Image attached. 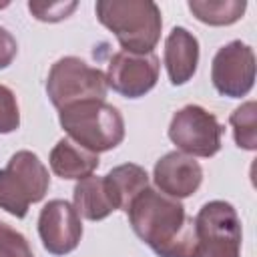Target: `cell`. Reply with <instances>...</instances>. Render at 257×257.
Masks as SVG:
<instances>
[{"instance_id":"21","label":"cell","mask_w":257,"mask_h":257,"mask_svg":"<svg viewBox=\"0 0 257 257\" xmlns=\"http://www.w3.org/2000/svg\"><path fill=\"white\" fill-rule=\"evenodd\" d=\"M16 52H18V42L16 38L0 26V68H6L12 64V60L16 58Z\"/></svg>"},{"instance_id":"16","label":"cell","mask_w":257,"mask_h":257,"mask_svg":"<svg viewBox=\"0 0 257 257\" xmlns=\"http://www.w3.org/2000/svg\"><path fill=\"white\" fill-rule=\"evenodd\" d=\"M191 14L209 26H229L243 18L245 0H189Z\"/></svg>"},{"instance_id":"8","label":"cell","mask_w":257,"mask_h":257,"mask_svg":"<svg viewBox=\"0 0 257 257\" xmlns=\"http://www.w3.org/2000/svg\"><path fill=\"white\" fill-rule=\"evenodd\" d=\"M211 80L219 94L229 98L247 96L255 84V52L241 40H231L213 56Z\"/></svg>"},{"instance_id":"5","label":"cell","mask_w":257,"mask_h":257,"mask_svg":"<svg viewBox=\"0 0 257 257\" xmlns=\"http://www.w3.org/2000/svg\"><path fill=\"white\" fill-rule=\"evenodd\" d=\"M106 90V74L78 56L58 58L46 78V94L58 110L84 100H104Z\"/></svg>"},{"instance_id":"10","label":"cell","mask_w":257,"mask_h":257,"mask_svg":"<svg viewBox=\"0 0 257 257\" xmlns=\"http://www.w3.org/2000/svg\"><path fill=\"white\" fill-rule=\"evenodd\" d=\"M38 235L50 255H66L74 251L82 239L80 215L68 201L52 199L40 211Z\"/></svg>"},{"instance_id":"17","label":"cell","mask_w":257,"mask_h":257,"mask_svg":"<svg viewBox=\"0 0 257 257\" xmlns=\"http://www.w3.org/2000/svg\"><path fill=\"white\" fill-rule=\"evenodd\" d=\"M229 122L233 126V137L239 149L255 151L257 149V104L255 100H247L241 106H237Z\"/></svg>"},{"instance_id":"19","label":"cell","mask_w":257,"mask_h":257,"mask_svg":"<svg viewBox=\"0 0 257 257\" xmlns=\"http://www.w3.org/2000/svg\"><path fill=\"white\" fill-rule=\"evenodd\" d=\"M20 126V110L14 92L0 84V135L14 133Z\"/></svg>"},{"instance_id":"12","label":"cell","mask_w":257,"mask_h":257,"mask_svg":"<svg viewBox=\"0 0 257 257\" xmlns=\"http://www.w3.org/2000/svg\"><path fill=\"white\" fill-rule=\"evenodd\" d=\"M199 40L183 26H175L165 40V68L173 86L187 84L197 72Z\"/></svg>"},{"instance_id":"20","label":"cell","mask_w":257,"mask_h":257,"mask_svg":"<svg viewBox=\"0 0 257 257\" xmlns=\"http://www.w3.org/2000/svg\"><path fill=\"white\" fill-rule=\"evenodd\" d=\"M76 2H28V10L36 20L60 22L72 14Z\"/></svg>"},{"instance_id":"13","label":"cell","mask_w":257,"mask_h":257,"mask_svg":"<svg viewBox=\"0 0 257 257\" xmlns=\"http://www.w3.org/2000/svg\"><path fill=\"white\" fill-rule=\"evenodd\" d=\"M50 169L60 179H84L98 169V155L82 149L70 139H60L48 157Z\"/></svg>"},{"instance_id":"11","label":"cell","mask_w":257,"mask_h":257,"mask_svg":"<svg viewBox=\"0 0 257 257\" xmlns=\"http://www.w3.org/2000/svg\"><path fill=\"white\" fill-rule=\"evenodd\" d=\"M153 179L163 195L187 199L201 187L203 169L195 157H189L181 151H171L155 163Z\"/></svg>"},{"instance_id":"14","label":"cell","mask_w":257,"mask_h":257,"mask_svg":"<svg viewBox=\"0 0 257 257\" xmlns=\"http://www.w3.org/2000/svg\"><path fill=\"white\" fill-rule=\"evenodd\" d=\"M72 201H74L72 207L76 209V213L88 221H102L112 211H116L114 199L108 191L104 177L88 175V177L80 179L74 185Z\"/></svg>"},{"instance_id":"9","label":"cell","mask_w":257,"mask_h":257,"mask_svg":"<svg viewBox=\"0 0 257 257\" xmlns=\"http://www.w3.org/2000/svg\"><path fill=\"white\" fill-rule=\"evenodd\" d=\"M159 70L161 62L157 54H133L120 50L112 54L108 62L106 84L126 98H141L155 88L159 80Z\"/></svg>"},{"instance_id":"15","label":"cell","mask_w":257,"mask_h":257,"mask_svg":"<svg viewBox=\"0 0 257 257\" xmlns=\"http://www.w3.org/2000/svg\"><path fill=\"white\" fill-rule=\"evenodd\" d=\"M104 181L108 185V191L114 199L116 209L128 211L131 203L145 191L149 189V175L141 165L135 163H124L114 167L104 175Z\"/></svg>"},{"instance_id":"1","label":"cell","mask_w":257,"mask_h":257,"mask_svg":"<svg viewBox=\"0 0 257 257\" xmlns=\"http://www.w3.org/2000/svg\"><path fill=\"white\" fill-rule=\"evenodd\" d=\"M135 235L159 257H193L197 247L195 219L179 199L145 189L126 211Z\"/></svg>"},{"instance_id":"4","label":"cell","mask_w":257,"mask_h":257,"mask_svg":"<svg viewBox=\"0 0 257 257\" xmlns=\"http://www.w3.org/2000/svg\"><path fill=\"white\" fill-rule=\"evenodd\" d=\"M50 187L48 169L32 151H18L0 169V209L16 219L26 217L28 207L44 199Z\"/></svg>"},{"instance_id":"6","label":"cell","mask_w":257,"mask_h":257,"mask_svg":"<svg viewBox=\"0 0 257 257\" xmlns=\"http://www.w3.org/2000/svg\"><path fill=\"white\" fill-rule=\"evenodd\" d=\"M195 233L193 257H241V221L231 203H205L195 217Z\"/></svg>"},{"instance_id":"18","label":"cell","mask_w":257,"mask_h":257,"mask_svg":"<svg viewBox=\"0 0 257 257\" xmlns=\"http://www.w3.org/2000/svg\"><path fill=\"white\" fill-rule=\"evenodd\" d=\"M0 257H34L26 237L0 221Z\"/></svg>"},{"instance_id":"7","label":"cell","mask_w":257,"mask_h":257,"mask_svg":"<svg viewBox=\"0 0 257 257\" xmlns=\"http://www.w3.org/2000/svg\"><path fill=\"white\" fill-rule=\"evenodd\" d=\"M169 139L189 157H213L221 151L223 126L213 112L199 104L177 110L169 124Z\"/></svg>"},{"instance_id":"2","label":"cell","mask_w":257,"mask_h":257,"mask_svg":"<svg viewBox=\"0 0 257 257\" xmlns=\"http://www.w3.org/2000/svg\"><path fill=\"white\" fill-rule=\"evenodd\" d=\"M94 12L124 52L149 54L161 38V8L153 0H98Z\"/></svg>"},{"instance_id":"3","label":"cell","mask_w":257,"mask_h":257,"mask_svg":"<svg viewBox=\"0 0 257 257\" xmlns=\"http://www.w3.org/2000/svg\"><path fill=\"white\" fill-rule=\"evenodd\" d=\"M58 122L70 141L94 155L118 147L124 139L122 114L106 100H84L60 108Z\"/></svg>"}]
</instances>
